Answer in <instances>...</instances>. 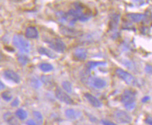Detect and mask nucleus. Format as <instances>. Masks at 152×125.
I'll return each mask as SVG.
<instances>
[{"label":"nucleus","instance_id":"1","mask_svg":"<svg viewBox=\"0 0 152 125\" xmlns=\"http://www.w3.org/2000/svg\"><path fill=\"white\" fill-rule=\"evenodd\" d=\"M121 101L127 110H132L136 105V93L130 89H126L121 96Z\"/></svg>","mask_w":152,"mask_h":125},{"label":"nucleus","instance_id":"2","mask_svg":"<svg viewBox=\"0 0 152 125\" xmlns=\"http://www.w3.org/2000/svg\"><path fill=\"white\" fill-rule=\"evenodd\" d=\"M13 44L23 54H28L31 50L30 43L21 35H15L13 36Z\"/></svg>","mask_w":152,"mask_h":125},{"label":"nucleus","instance_id":"3","mask_svg":"<svg viewBox=\"0 0 152 125\" xmlns=\"http://www.w3.org/2000/svg\"><path fill=\"white\" fill-rule=\"evenodd\" d=\"M44 41L46 43H47L50 49L58 53H64L67 49V46L65 42L60 38H47L46 40H44Z\"/></svg>","mask_w":152,"mask_h":125},{"label":"nucleus","instance_id":"4","mask_svg":"<svg viewBox=\"0 0 152 125\" xmlns=\"http://www.w3.org/2000/svg\"><path fill=\"white\" fill-rule=\"evenodd\" d=\"M116 75L118 78L124 81L128 85H137V80L132 76L131 74L126 71V70L121 69V68H117L116 70Z\"/></svg>","mask_w":152,"mask_h":125},{"label":"nucleus","instance_id":"5","mask_svg":"<svg viewBox=\"0 0 152 125\" xmlns=\"http://www.w3.org/2000/svg\"><path fill=\"white\" fill-rule=\"evenodd\" d=\"M114 116L116 120L121 124H130L132 120L131 116L124 110H118L115 111Z\"/></svg>","mask_w":152,"mask_h":125},{"label":"nucleus","instance_id":"6","mask_svg":"<svg viewBox=\"0 0 152 125\" xmlns=\"http://www.w3.org/2000/svg\"><path fill=\"white\" fill-rule=\"evenodd\" d=\"M85 80L88 85L98 89H103L107 85V82L104 79L100 77H88L87 78H85Z\"/></svg>","mask_w":152,"mask_h":125},{"label":"nucleus","instance_id":"7","mask_svg":"<svg viewBox=\"0 0 152 125\" xmlns=\"http://www.w3.org/2000/svg\"><path fill=\"white\" fill-rule=\"evenodd\" d=\"M55 92L56 97L57 98V99H58V100L61 101V102L66 103V104L68 105H72L74 104V103H75L72 100V99L67 93L62 90L61 88H56Z\"/></svg>","mask_w":152,"mask_h":125},{"label":"nucleus","instance_id":"8","mask_svg":"<svg viewBox=\"0 0 152 125\" xmlns=\"http://www.w3.org/2000/svg\"><path fill=\"white\" fill-rule=\"evenodd\" d=\"M4 77L6 79L9 80V81L13 82L18 84L20 82V78L18 74L15 72L13 71L12 70H4L3 73Z\"/></svg>","mask_w":152,"mask_h":125},{"label":"nucleus","instance_id":"9","mask_svg":"<svg viewBox=\"0 0 152 125\" xmlns=\"http://www.w3.org/2000/svg\"><path fill=\"white\" fill-rule=\"evenodd\" d=\"M84 97L88 101V103L91 105H93V107H95V108H100V107H102V103H101V101L97 98L95 97V96L91 94V93H86L84 94Z\"/></svg>","mask_w":152,"mask_h":125},{"label":"nucleus","instance_id":"10","mask_svg":"<svg viewBox=\"0 0 152 125\" xmlns=\"http://www.w3.org/2000/svg\"><path fill=\"white\" fill-rule=\"evenodd\" d=\"M106 65V62L103 61H88L86 62L85 65L84 72L85 75L89 74L93 69H94L97 66H103Z\"/></svg>","mask_w":152,"mask_h":125},{"label":"nucleus","instance_id":"11","mask_svg":"<svg viewBox=\"0 0 152 125\" xmlns=\"http://www.w3.org/2000/svg\"><path fill=\"white\" fill-rule=\"evenodd\" d=\"M60 31L62 35H65L67 38H75L79 35V32L77 30H72L67 27L64 26V25H60Z\"/></svg>","mask_w":152,"mask_h":125},{"label":"nucleus","instance_id":"12","mask_svg":"<svg viewBox=\"0 0 152 125\" xmlns=\"http://www.w3.org/2000/svg\"><path fill=\"white\" fill-rule=\"evenodd\" d=\"M110 23H109V27L110 30H116V28L118 27V22H119L120 15L116 13H113L110 16Z\"/></svg>","mask_w":152,"mask_h":125},{"label":"nucleus","instance_id":"13","mask_svg":"<svg viewBox=\"0 0 152 125\" xmlns=\"http://www.w3.org/2000/svg\"><path fill=\"white\" fill-rule=\"evenodd\" d=\"M4 120L9 125H19L17 118L13 115L12 112H7L4 114Z\"/></svg>","mask_w":152,"mask_h":125},{"label":"nucleus","instance_id":"14","mask_svg":"<svg viewBox=\"0 0 152 125\" xmlns=\"http://www.w3.org/2000/svg\"><path fill=\"white\" fill-rule=\"evenodd\" d=\"M81 115V112L75 109H67L65 111V116L68 120H75L80 118Z\"/></svg>","mask_w":152,"mask_h":125},{"label":"nucleus","instance_id":"15","mask_svg":"<svg viewBox=\"0 0 152 125\" xmlns=\"http://www.w3.org/2000/svg\"><path fill=\"white\" fill-rule=\"evenodd\" d=\"M126 17L130 21L134 23H140L145 20L146 18L145 14H142V13H128L126 15Z\"/></svg>","mask_w":152,"mask_h":125},{"label":"nucleus","instance_id":"16","mask_svg":"<svg viewBox=\"0 0 152 125\" xmlns=\"http://www.w3.org/2000/svg\"><path fill=\"white\" fill-rule=\"evenodd\" d=\"M74 56L76 58V59L81 60H85L87 58V50L84 48H79L75 50L74 53Z\"/></svg>","mask_w":152,"mask_h":125},{"label":"nucleus","instance_id":"17","mask_svg":"<svg viewBox=\"0 0 152 125\" xmlns=\"http://www.w3.org/2000/svg\"><path fill=\"white\" fill-rule=\"evenodd\" d=\"M25 37L28 39H37L39 37L38 30L34 27H28L25 30Z\"/></svg>","mask_w":152,"mask_h":125},{"label":"nucleus","instance_id":"18","mask_svg":"<svg viewBox=\"0 0 152 125\" xmlns=\"http://www.w3.org/2000/svg\"><path fill=\"white\" fill-rule=\"evenodd\" d=\"M38 52L41 55L46 56L48 58H52V59H55V58H57V55H56L55 53L47 48L39 47L38 49Z\"/></svg>","mask_w":152,"mask_h":125},{"label":"nucleus","instance_id":"19","mask_svg":"<svg viewBox=\"0 0 152 125\" xmlns=\"http://www.w3.org/2000/svg\"><path fill=\"white\" fill-rule=\"evenodd\" d=\"M56 17H57L58 21L62 23H68V16L67 13L63 12V11H58L56 13Z\"/></svg>","mask_w":152,"mask_h":125},{"label":"nucleus","instance_id":"20","mask_svg":"<svg viewBox=\"0 0 152 125\" xmlns=\"http://www.w3.org/2000/svg\"><path fill=\"white\" fill-rule=\"evenodd\" d=\"M15 114L16 118H18L20 120H26L27 118H28V112L22 108L18 109V110L15 111Z\"/></svg>","mask_w":152,"mask_h":125},{"label":"nucleus","instance_id":"21","mask_svg":"<svg viewBox=\"0 0 152 125\" xmlns=\"http://www.w3.org/2000/svg\"><path fill=\"white\" fill-rule=\"evenodd\" d=\"M39 67L40 70L44 73H48V72L52 71L53 70V67L51 64L47 63V62H42V63L39 64Z\"/></svg>","mask_w":152,"mask_h":125},{"label":"nucleus","instance_id":"22","mask_svg":"<svg viewBox=\"0 0 152 125\" xmlns=\"http://www.w3.org/2000/svg\"><path fill=\"white\" fill-rule=\"evenodd\" d=\"M33 116L36 122L39 124H42L44 122V118H43L42 113L39 111H34L33 112Z\"/></svg>","mask_w":152,"mask_h":125},{"label":"nucleus","instance_id":"23","mask_svg":"<svg viewBox=\"0 0 152 125\" xmlns=\"http://www.w3.org/2000/svg\"><path fill=\"white\" fill-rule=\"evenodd\" d=\"M62 89L67 93H72V85L69 81H64L62 83Z\"/></svg>","mask_w":152,"mask_h":125},{"label":"nucleus","instance_id":"24","mask_svg":"<svg viewBox=\"0 0 152 125\" xmlns=\"http://www.w3.org/2000/svg\"><path fill=\"white\" fill-rule=\"evenodd\" d=\"M18 61L21 65H25L28 62L29 59L24 54H20V55L18 56Z\"/></svg>","mask_w":152,"mask_h":125},{"label":"nucleus","instance_id":"25","mask_svg":"<svg viewBox=\"0 0 152 125\" xmlns=\"http://www.w3.org/2000/svg\"><path fill=\"white\" fill-rule=\"evenodd\" d=\"M30 85L33 88H34V89H39V88L41 87V85H42V83H41V82L37 79V78L33 77L32 79H31Z\"/></svg>","mask_w":152,"mask_h":125},{"label":"nucleus","instance_id":"26","mask_svg":"<svg viewBox=\"0 0 152 125\" xmlns=\"http://www.w3.org/2000/svg\"><path fill=\"white\" fill-rule=\"evenodd\" d=\"M1 97H2V99H4V100L7 101V102L11 101L13 99L12 94H11L9 91H4V92H3L2 93H1Z\"/></svg>","mask_w":152,"mask_h":125},{"label":"nucleus","instance_id":"27","mask_svg":"<svg viewBox=\"0 0 152 125\" xmlns=\"http://www.w3.org/2000/svg\"><path fill=\"white\" fill-rule=\"evenodd\" d=\"M101 124L102 125H117L116 123L107 120H101Z\"/></svg>","mask_w":152,"mask_h":125},{"label":"nucleus","instance_id":"28","mask_svg":"<svg viewBox=\"0 0 152 125\" xmlns=\"http://www.w3.org/2000/svg\"><path fill=\"white\" fill-rule=\"evenodd\" d=\"M145 72L147 73V74H149V75H151V71H152V68H151V65H149V64H147V65L145 66Z\"/></svg>","mask_w":152,"mask_h":125},{"label":"nucleus","instance_id":"29","mask_svg":"<svg viewBox=\"0 0 152 125\" xmlns=\"http://www.w3.org/2000/svg\"><path fill=\"white\" fill-rule=\"evenodd\" d=\"M19 103H20V101H19L18 99V98H16V99H15V100H13L12 103H11V106L17 107L18 105H19Z\"/></svg>","mask_w":152,"mask_h":125},{"label":"nucleus","instance_id":"30","mask_svg":"<svg viewBox=\"0 0 152 125\" xmlns=\"http://www.w3.org/2000/svg\"><path fill=\"white\" fill-rule=\"evenodd\" d=\"M26 124H27V125H39L37 123L35 122V121L32 120H28V121H27Z\"/></svg>","mask_w":152,"mask_h":125},{"label":"nucleus","instance_id":"31","mask_svg":"<svg viewBox=\"0 0 152 125\" xmlns=\"http://www.w3.org/2000/svg\"><path fill=\"white\" fill-rule=\"evenodd\" d=\"M145 122L147 123L148 125H152V120L151 117H149V118H147L145 120Z\"/></svg>","mask_w":152,"mask_h":125},{"label":"nucleus","instance_id":"32","mask_svg":"<svg viewBox=\"0 0 152 125\" xmlns=\"http://www.w3.org/2000/svg\"><path fill=\"white\" fill-rule=\"evenodd\" d=\"M149 100V96H145L143 99H142V102L146 103V102H147Z\"/></svg>","mask_w":152,"mask_h":125},{"label":"nucleus","instance_id":"33","mask_svg":"<svg viewBox=\"0 0 152 125\" xmlns=\"http://www.w3.org/2000/svg\"><path fill=\"white\" fill-rule=\"evenodd\" d=\"M5 88V85H4V84L1 82V81H0V91L3 90V89H4Z\"/></svg>","mask_w":152,"mask_h":125},{"label":"nucleus","instance_id":"34","mask_svg":"<svg viewBox=\"0 0 152 125\" xmlns=\"http://www.w3.org/2000/svg\"><path fill=\"white\" fill-rule=\"evenodd\" d=\"M1 54H0V59H1Z\"/></svg>","mask_w":152,"mask_h":125}]
</instances>
